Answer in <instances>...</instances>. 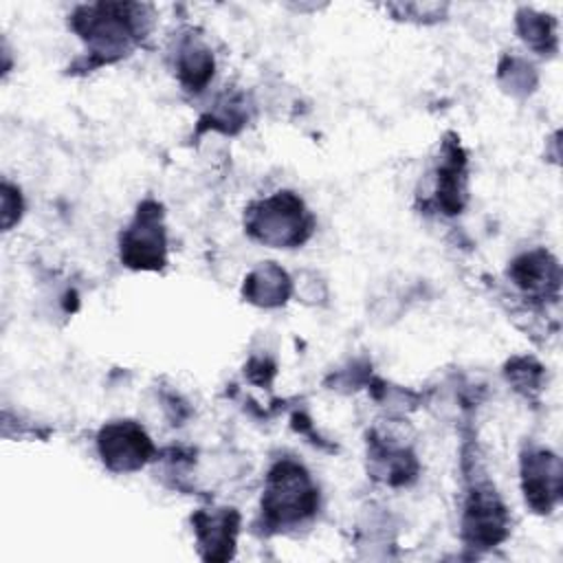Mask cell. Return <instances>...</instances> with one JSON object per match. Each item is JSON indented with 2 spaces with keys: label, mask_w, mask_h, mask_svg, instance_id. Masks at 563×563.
I'll list each match as a JSON object with an SVG mask.
<instances>
[{
  "label": "cell",
  "mask_w": 563,
  "mask_h": 563,
  "mask_svg": "<svg viewBox=\"0 0 563 563\" xmlns=\"http://www.w3.org/2000/svg\"><path fill=\"white\" fill-rule=\"evenodd\" d=\"M290 295L288 275L273 262L262 264L244 279V297L257 306H282Z\"/></svg>",
  "instance_id": "30bf717a"
},
{
  "label": "cell",
  "mask_w": 563,
  "mask_h": 563,
  "mask_svg": "<svg viewBox=\"0 0 563 563\" xmlns=\"http://www.w3.org/2000/svg\"><path fill=\"white\" fill-rule=\"evenodd\" d=\"M462 532L468 545L490 548L508 532V515L490 486H475L464 508Z\"/></svg>",
  "instance_id": "8992f818"
},
{
  "label": "cell",
  "mask_w": 563,
  "mask_h": 563,
  "mask_svg": "<svg viewBox=\"0 0 563 563\" xmlns=\"http://www.w3.org/2000/svg\"><path fill=\"white\" fill-rule=\"evenodd\" d=\"M508 275L532 299H548V297H556L559 292V282H561L559 262L543 249L530 251L517 257L510 264Z\"/></svg>",
  "instance_id": "9c48e42d"
},
{
  "label": "cell",
  "mask_w": 563,
  "mask_h": 563,
  "mask_svg": "<svg viewBox=\"0 0 563 563\" xmlns=\"http://www.w3.org/2000/svg\"><path fill=\"white\" fill-rule=\"evenodd\" d=\"M97 444H99L103 464L114 473L139 471L154 453V446L147 433L143 431L141 424L132 420L108 422L99 431Z\"/></svg>",
  "instance_id": "5b68a950"
},
{
  "label": "cell",
  "mask_w": 563,
  "mask_h": 563,
  "mask_svg": "<svg viewBox=\"0 0 563 563\" xmlns=\"http://www.w3.org/2000/svg\"><path fill=\"white\" fill-rule=\"evenodd\" d=\"M191 523L205 559L224 561L233 554L238 523H240V515L233 508L198 510L191 517Z\"/></svg>",
  "instance_id": "ba28073f"
},
{
  "label": "cell",
  "mask_w": 563,
  "mask_h": 563,
  "mask_svg": "<svg viewBox=\"0 0 563 563\" xmlns=\"http://www.w3.org/2000/svg\"><path fill=\"white\" fill-rule=\"evenodd\" d=\"M444 161L438 169V205L444 213H457L462 209V180H464V154L457 143L444 145Z\"/></svg>",
  "instance_id": "8fae6325"
},
{
  "label": "cell",
  "mask_w": 563,
  "mask_h": 563,
  "mask_svg": "<svg viewBox=\"0 0 563 563\" xmlns=\"http://www.w3.org/2000/svg\"><path fill=\"white\" fill-rule=\"evenodd\" d=\"M165 244L161 205L145 200L121 233V262L136 271H158L165 264Z\"/></svg>",
  "instance_id": "277c9868"
},
{
  "label": "cell",
  "mask_w": 563,
  "mask_h": 563,
  "mask_svg": "<svg viewBox=\"0 0 563 563\" xmlns=\"http://www.w3.org/2000/svg\"><path fill=\"white\" fill-rule=\"evenodd\" d=\"M319 493L306 468L292 460L277 462L268 477L262 497V512L271 528H286L314 515Z\"/></svg>",
  "instance_id": "7a4b0ae2"
},
{
  "label": "cell",
  "mask_w": 563,
  "mask_h": 563,
  "mask_svg": "<svg viewBox=\"0 0 563 563\" xmlns=\"http://www.w3.org/2000/svg\"><path fill=\"white\" fill-rule=\"evenodd\" d=\"M517 29L521 40L532 46L534 51L550 53L556 48V35H554V20L543 13H534L530 9H523L517 13Z\"/></svg>",
  "instance_id": "4fadbf2b"
},
{
  "label": "cell",
  "mask_w": 563,
  "mask_h": 563,
  "mask_svg": "<svg viewBox=\"0 0 563 563\" xmlns=\"http://www.w3.org/2000/svg\"><path fill=\"white\" fill-rule=\"evenodd\" d=\"M176 68H178V77L187 90H202V86L213 75V57L205 46H200L196 42H187L178 51Z\"/></svg>",
  "instance_id": "7c38bea8"
},
{
  "label": "cell",
  "mask_w": 563,
  "mask_h": 563,
  "mask_svg": "<svg viewBox=\"0 0 563 563\" xmlns=\"http://www.w3.org/2000/svg\"><path fill=\"white\" fill-rule=\"evenodd\" d=\"M561 460L543 449L528 451L521 457V479L526 501L537 512H550L561 497Z\"/></svg>",
  "instance_id": "52a82bcc"
},
{
  "label": "cell",
  "mask_w": 563,
  "mask_h": 563,
  "mask_svg": "<svg viewBox=\"0 0 563 563\" xmlns=\"http://www.w3.org/2000/svg\"><path fill=\"white\" fill-rule=\"evenodd\" d=\"M143 7L132 2H99L79 7L70 24L79 37L90 46L92 66L123 57L143 33Z\"/></svg>",
  "instance_id": "6da1fadb"
},
{
  "label": "cell",
  "mask_w": 563,
  "mask_h": 563,
  "mask_svg": "<svg viewBox=\"0 0 563 563\" xmlns=\"http://www.w3.org/2000/svg\"><path fill=\"white\" fill-rule=\"evenodd\" d=\"M246 231L268 246L290 249L308 240L312 233V216L292 191H277L249 209Z\"/></svg>",
  "instance_id": "3957f363"
},
{
  "label": "cell",
  "mask_w": 563,
  "mask_h": 563,
  "mask_svg": "<svg viewBox=\"0 0 563 563\" xmlns=\"http://www.w3.org/2000/svg\"><path fill=\"white\" fill-rule=\"evenodd\" d=\"M508 378H515V376H521V380H515L517 389H530V387H537L539 385V378H541V367L530 361V358H515L512 363H508Z\"/></svg>",
  "instance_id": "5bb4252c"
}]
</instances>
